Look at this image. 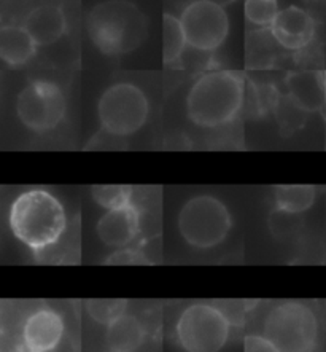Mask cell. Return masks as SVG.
Returning <instances> with one entry per match:
<instances>
[{
    "label": "cell",
    "instance_id": "cell-1",
    "mask_svg": "<svg viewBox=\"0 0 326 352\" xmlns=\"http://www.w3.org/2000/svg\"><path fill=\"white\" fill-rule=\"evenodd\" d=\"M86 32L102 54L123 56L148 37V18L132 0H100L86 14Z\"/></svg>",
    "mask_w": 326,
    "mask_h": 352
},
{
    "label": "cell",
    "instance_id": "cell-2",
    "mask_svg": "<svg viewBox=\"0 0 326 352\" xmlns=\"http://www.w3.org/2000/svg\"><path fill=\"white\" fill-rule=\"evenodd\" d=\"M10 230L34 252L51 248L67 230V215L56 196L43 188L27 190L10 206Z\"/></svg>",
    "mask_w": 326,
    "mask_h": 352
},
{
    "label": "cell",
    "instance_id": "cell-3",
    "mask_svg": "<svg viewBox=\"0 0 326 352\" xmlns=\"http://www.w3.org/2000/svg\"><path fill=\"white\" fill-rule=\"evenodd\" d=\"M244 93V78L229 70L200 75L188 89L187 117L200 128L224 126L239 115Z\"/></svg>",
    "mask_w": 326,
    "mask_h": 352
},
{
    "label": "cell",
    "instance_id": "cell-4",
    "mask_svg": "<svg viewBox=\"0 0 326 352\" xmlns=\"http://www.w3.org/2000/svg\"><path fill=\"white\" fill-rule=\"evenodd\" d=\"M177 225L188 245L212 249L226 239L233 228V215L222 199L212 195H198L182 206Z\"/></svg>",
    "mask_w": 326,
    "mask_h": 352
},
{
    "label": "cell",
    "instance_id": "cell-5",
    "mask_svg": "<svg viewBox=\"0 0 326 352\" xmlns=\"http://www.w3.org/2000/svg\"><path fill=\"white\" fill-rule=\"evenodd\" d=\"M263 335L280 352H312L318 336L317 316L307 305L285 301L270 308Z\"/></svg>",
    "mask_w": 326,
    "mask_h": 352
},
{
    "label": "cell",
    "instance_id": "cell-6",
    "mask_svg": "<svg viewBox=\"0 0 326 352\" xmlns=\"http://www.w3.org/2000/svg\"><path fill=\"white\" fill-rule=\"evenodd\" d=\"M150 113L148 98L132 83H115L99 98L97 118L105 133L128 138L142 129Z\"/></svg>",
    "mask_w": 326,
    "mask_h": 352
},
{
    "label": "cell",
    "instance_id": "cell-7",
    "mask_svg": "<svg viewBox=\"0 0 326 352\" xmlns=\"http://www.w3.org/2000/svg\"><path fill=\"white\" fill-rule=\"evenodd\" d=\"M229 331L228 316L209 303L187 306L175 324L178 344L187 352H220L228 343Z\"/></svg>",
    "mask_w": 326,
    "mask_h": 352
},
{
    "label": "cell",
    "instance_id": "cell-8",
    "mask_svg": "<svg viewBox=\"0 0 326 352\" xmlns=\"http://www.w3.org/2000/svg\"><path fill=\"white\" fill-rule=\"evenodd\" d=\"M188 47L212 53L229 35V16L223 0H188L180 12Z\"/></svg>",
    "mask_w": 326,
    "mask_h": 352
},
{
    "label": "cell",
    "instance_id": "cell-9",
    "mask_svg": "<svg viewBox=\"0 0 326 352\" xmlns=\"http://www.w3.org/2000/svg\"><path fill=\"white\" fill-rule=\"evenodd\" d=\"M65 96L56 83L34 80L16 98V115L23 126L43 134L59 126L65 117Z\"/></svg>",
    "mask_w": 326,
    "mask_h": 352
},
{
    "label": "cell",
    "instance_id": "cell-10",
    "mask_svg": "<svg viewBox=\"0 0 326 352\" xmlns=\"http://www.w3.org/2000/svg\"><path fill=\"white\" fill-rule=\"evenodd\" d=\"M269 31L280 47L288 52H298L307 47L315 37V19L299 5H288L280 10Z\"/></svg>",
    "mask_w": 326,
    "mask_h": 352
},
{
    "label": "cell",
    "instance_id": "cell-11",
    "mask_svg": "<svg viewBox=\"0 0 326 352\" xmlns=\"http://www.w3.org/2000/svg\"><path fill=\"white\" fill-rule=\"evenodd\" d=\"M65 324L62 316L51 308L35 309L24 320L23 344L37 352H51L62 343Z\"/></svg>",
    "mask_w": 326,
    "mask_h": 352
},
{
    "label": "cell",
    "instance_id": "cell-12",
    "mask_svg": "<svg viewBox=\"0 0 326 352\" xmlns=\"http://www.w3.org/2000/svg\"><path fill=\"white\" fill-rule=\"evenodd\" d=\"M23 28L31 34L38 47L56 43L67 32V16L56 2H40L29 8L23 18Z\"/></svg>",
    "mask_w": 326,
    "mask_h": 352
},
{
    "label": "cell",
    "instance_id": "cell-13",
    "mask_svg": "<svg viewBox=\"0 0 326 352\" xmlns=\"http://www.w3.org/2000/svg\"><path fill=\"white\" fill-rule=\"evenodd\" d=\"M96 233L102 244L113 249L129 248L140 233V214L134 204L110 209L97 220Z\"/></svg>",
    "mask_w": 326,
    "mask_h": 352
},
{
    "label": "cell",
    "instance_id": "cell-14",
    "mask_svg": "<svg viewBox=\"0 0 326 352\" xmlns=\"http://www.w3.org/2000/svg\"><path fill=\"white\" fill-rule=\"evenodd\" d=\"M288 96L303 112H317L326 100V88L322 75L312 70L290 74L287 80Z\"/></svg>",
    "mask_w": 326,
    "mask_h": 352
},
{
    "label": "cell",
    "instance_id": "cell-15",
    "mask_svg": "<svg viewBox=\"0 0 326 352\" xmlns=\"http://www.w3.org/2000/svg\"><path fill=\"white\" fill-rule=\"evenodd\" d=\"M38 45L23 24H3L0 28V59L8 67L26 65L37 53Z\"/></svg>",
    "mask_w": 326,
    "mask_h": 352
},
{
    "label": "cell",
    "instance_id": "cell-16",
    "mask_svg": "<svg viewBox=\"0 0 326 352\" xmlns=\"http://www.w3.org/2000/svg\"><path fill=\"white\" fill-rule=\"evenodd\" d=\"M145 327L134 314L124 313L107 325V344L110 352H135L145 340Z\"/></svg>",
    "mask_w": 326,
    "mask_h": 352
},
{
    "label": "cell",
    "instance_id": "cell-17",
    "mask_svg": "<svg viewBox=\"0 0 326 352\" xmlns=\"http://www.w3.org/2000/svg\"><path fill=\"white\" fill-rule=\"evenodd\" d=\"M317 192L312 185H280L274 190L275 209L290 214H303L312 208Z\"/></svg>",
    "mask_w": 326,
    "mask_h": 352
},
{
    "label": "cell",
    "instance_id": "cell-18",
    "mask_svg": "<svg viewBox=\"0 0 326 352\" xmlns=\"http://www.w3.org/2000/svg\"><path fill=\"white\" fill-rule=\"evenodd\" d=\"M188 47L182 21L172 13L163 14V61L164 64L177 63Z\"/></svg>",
    "mask_w": 326,
    "mask_h": 352
},
{
    "label": "cell",
    "instance_id": "cell-19",
    "mask_svg": "<svg viewBox=\"0 0 326 352\" xmlns=\"http://www.w3.org/2000/svg\"><path fill=\"white\" fill-rule=\"evenodd\" d=\"M132 187L128 185H94L91 187L93 199L104 209H118L132 204Z\"/></svg>",
    "mask_w": 326,
    "mask_h": 352
},
{
    "label": "cell",
    "instance_id": "cell-20",
    "mask_svg": "<svg viewBox=\"0 0 326 352\" xmlns=\"http://www.w3.org/2000/svg\"><path fill=\"white\" fill-rule=\"evenodd\" d=\"M280 12L279 0H245V19L255 28H270Z\"/></svg>",
    "mask_w": 326,
    "mask_h": 352
},
{
    "label": "cell",
    "instance_id": "cell-21",
    "mask_svg": "<svg viewBox=\"0 0 326 352\" xmlns=\"http://www.w3.org/2000/svg\"><path fill=\"white\" fill-rule=\"evenodd\" d=\"M128 301L126 300H88L86 301V313L93 320L99 322L102 325H110L115 319L126 313Z\"/></svg>",
    "mask_w": 326,
    "mask_h": 352
},
{
    "label": "cell",
    "instance_id": "cell-22",
    "mask_svg": "<svg viewBox=\"0 0 326 352\" xmlns=\"http://www.w3.org/2000/svg\"><path fill=\"white\" fill-rule=\"evenodd\" d=\"M107 265H148L150 260L145 256L143 252L132 248L117 249L113 254L105 260Z\"/></svg>",
    "mask_w": 326,
    "mask_h": 352
},
{
    "label": "cell",
    "instance_id": "cell-23",
    "mask_svg": "<svg viewBox=\"0 0 326 352\" xmlns=\"http://www.w3.org/2000/svg\"><path fill=\"white\" fill-rule=\"evenodd\" d=\"M244 352H280L264 335H248L244 341Z\"/></svg>",
    "mask_w": 326,
    "mask_h": 352
},
{
    "label": "cell",
    "instance_id": "cell-24",
    "mask_svg": "<svg viewBox=\"0 0 326 352\" xmlns=\"http://www.w3.org/2000/svg\"><path fill=\"white\" fill-rule=\"evenodd\" d=\"M13 352H37V351H32V349H29L27 348V346H19V348H16V349H14Z\"/></svg>",
    "mask_w": 326,
    "mask_h": 352
}]
</instances>
